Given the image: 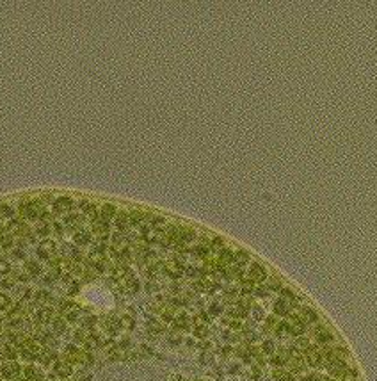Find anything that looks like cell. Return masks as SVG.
I'll return each mask as SVG.
<instances>
[{"label":"cell","instance_id":"8992f818","mask_svg":"<svg viewBox=\"0 0 377 381\" xmlns=\"http://www.w3.org/2000/svg\"><path fill=\"white\" fill-rule=\"evenodd\" d=\"M25 269H27V273L30 274V276H37V274H39V266H37L36 262H27V264H25Z\"/></svg>","mask_w":377,"mask_h":381},{"label":"cell","instance_id":"2e32d148","mask_svg":"<svg viewBox=\"0 0 377 381\" xmlns=\"http://www.w3.org/2000/svg\"><path fill=\"white\" fill-rule=\"evenodd\" d=\"M0 287L2 288H9V287H13V283H11L9 280H2L0 281Z\"/></svg>","mask_w":377,"mask_h":381},{"label":"cell","instance_id":"e0dca14e","mask_svg":"<svg viewBox=\"0 0 377 381\" xmlns=\"http://www.w3.org/2000/svg\"><path fill=\"white\" fill-rule=\"evenodd\" d=\"M231 258H233V257H231V253H229V251H224V253H222V262H229Z\"/></svg>","mask_w":377,"mask_h":381},{"label":"cell","instance_id":"4fadbf2b","mask_svg":"<svg viewBox=\"0 0 377 381\" xmlns=\"http://www.w3.org/2000/svg\"><path fill=\"white\" fill-rule=\"evenodd\" d=\"M57 372L61 374V376H68V374L71 372V369L68 365H59L57 367Z\"/></svg>","mask_w":377,"mask_h":381},{"label":"cell","instance_id":"cb8c5ba5","mask_svg":"<svg viewBox=\"0 0 377 381\" xmlns=\"http://www.w3.org/2000/svg\"><path fill=\"white\" fill-rule=\"evenodd\" d=\"M210 312H212L213 315H215V314H219V306H217V305H213L212 308H210Z\"/></svg>","mask_w":377,"mask_h":381},{"label":"cell","instance_id":"8fae6325","mask_svg":"<svg viewBox=\"0 0 377 381\" xmlns=\"http://www.w3.org/2000/svg\"><path fill=\"white\" fill-rule=\"evenodd\" d=\"M9 271H11V266H9V262H6V260L0 258V274H7Z\"/></svg>","mask_w":377,"mask_h":381},{"label":"cell","instance_id":"d4e9b609","mask_svg":"<svg viewBox=\"0 0 377 381\" xmlns=\"http://www.w3.org/2000/svg\"><path fill=\"white\" fill-rule=\"evenodd\" d=\"M265 351H267V353L272 351V344H270V342H267V344H265Z\"/></svg>","mask_w":377,"mask_h":381},{"label":"cell","instance_id":"277c9868","mask_svg":"<svg viewBox=\"0 0 377 381\" xmlns=\"http://www.w3.org/2000/svg\"><path fill=\"white\" fill-rule=\"evenodd\" d=\"M71 209V200L70 198H59V200H55V203H54V210L55 212H68V210Z\"/></svg>","mask_w":377,"mask_h":381},{"label":"cell","instance_id":"ffe728a7","mask_svg":"<svg viewBox=\"0 0 377 381\" xmlns=\"http://www.w3.org/2000/svg\"><path fill=\"white\" fill-rule=\"evenodd\" d=\"M123 324H125L126 328H134V321H132V319H123Z\"/></svg>","mask_w":377,"mask_h":381},{"label":"cell","instance_id":"7402d4cb","mask_svg":"<svg viewBox=\"0 0 377 381\" xmlns=\"http://www.w3.org/2000/svg\"><path fill=\"white\" fill-rule=\"evenodd\" d=\"M276 310H277V314H285V306H283V303H277V305H276Z\"/></svg>","mask_w":377,"mask_h":381},{"label":"cell","instance_id":"44dd1931","mask_svg":"<svg viewBox=\"0 0 377 381\" xmlns=\"http://www.w3.org/2000/svg\"><path fill=\"white\" fill-rule=\"evenodd\" d=\"M237 260H238L240 264H242V262H246V260H247V257H246V253H238V255H237Z\"/></svg>","mask_w":377,"mask_h":381},{"label":"cell","instance_id":"30bf717a","mask_svg":"<svg viewBox=\"0 0 377 381\" xmlns=\"http://www.w3.org/2000/svg\"><path fill=\"white\" fill-rule=\"evenodd\" d=\"M9 305H11V299H9L6 294H2V292H0V310H6Z\"/></svg>","mask_w":377,"mask_h":381},{"label":"cell","instance_id":"ba28073f","mask_svg":"<svg viewBox=\"0 0 377 381\" xmlns=\"http://www.w3.org/2000/svg\"><path fill=\"white\" fill-rule=\"evenodd\" d=\"M11 246H13V237H11V235H2V237H0V248L9 249Z\"/></svg>","mask_w":377,"mask_h":381},{"label":"cell","instance_id":"52a82bcc","mask_svg":"<svg viewBox=\"0 0 377 381\" xmlns=\"http://www.w3.org/2000/svg\"><path fill=\"white\" fill-rule=\"evenodd\" d=\"M75 242L77 244H87L89 242V233H84V232L75 233Z\"/></svg>","mask_w":377,"mask_h":381},{"label":"cell","instance_id":"3957f363","mask_svg":"<svg viewBox=\"0 0 377 381\" xmlns=\"http://www.w3.org/2000/svg\"><path fill=\"white\" fill-rule=\"evenodd\" d=\"M20 212H21V216L27 217V219H36L39 210H37V207H36V203H21Z\"/></svg>","mask_w":377,"mask_h":381},{"label":"cell","instance_id":"484cf974","mask_svg":"<svg viewBox=\"0 0 377 381\" xmlns=\"http://www.w3.org/2000/svg\"><path fill=\"white\" fill-rule=\"evenodd\" d=\"M2 232H4V226H2V223H0V233H2Z\"/></svg>","mask_w":377,"mask_h":381},{"label":"cell","instance_id":"ac0fdd59","mask_svg":"<svg viewBox=\"0 0 377 381\" xmlns=\"http://www.w3.org/2000/svg\"><path fill=\"white\" fill-rule=\"evenodd\" d=\"M13 255H14V258H23V257H25L21 249H14V251H13Z\"/></svg>","mask_w":377,"mask_h":381},{"label":"cell","instance_id":"603a6c76","mask_svg":"<svg viewBox=\"0 0 377 381\" xmlns=\"http://www.w3.org/2000/svg\"><path fill=\"white\" fill-rule=\"evenodd\" d=\"M85 344H87V347H94V345H96V342H94V338H92V337H89Z\"/></svg>","mask_w":377,"mask_h":381},{"label":"cell","instance_id":"d6986e66","mask_svg":"<svg viewBox=\"0 0 377 381\" xmlns=\"http://www.w3.org/2000/svg\"><path fill=\"white\" fill-rule=\"evenodd\" d=\"M196 335H198V337H205L206 335V328H198V330H196Z\"/></svg>","mask_w":377,"mask_h":381},{"label":"cell","instance_id":"9a60e30c","mask_svg":"<svg viewBox=\"0 0 377 381\" xmlns=\"http://www.w3.org/2000/svg\"><path fill=\"white\" fill-rule=\"evenodd\" d=\"M37 233H39V235H48V228H46V224H39V226H37Z\"/></svg>","mask_w":377,"mask_h":381},{"label":"cell","instance_id":"7c38bea8","mask_svg":"<svg viewBox=\"0 0 377 381\" xmlns=\"http://www.w3.org/2000/svg\"><path fill=\"white\" fill-rule=\"evenodd\" d=\"M36 297H37V301H50L52 297H50L48 292H45V290H39L37 294H36Z\"/></svg>","mask_w":377,"mask_h":381},{"label":"cell","instance_id":"5bb4252c","mask_svg":"<svg viewBox=\"0 0 377 381\" xmlns=\"http://www.w3.org/2000/svg\"><path fill=\"white\" fill-rule=\"evenodd\" d=\"M62 330H64V323L61 319H57L55 323H54V331H55V333H61Z\"/></svg>","mask_w":377,"mask_h":381},{"label":"cell","instance_id":"7a4b0ae2","mask_svg":"<svg viewBox=\"0 0 377 381\" xmlns=\"http://www.w3.org/2000/svg\"><path fill=\"white\" fill-rule=\"evenodd\" d=\"M54 251H55V244H54L52 240H45V242H41V246L37 248V255L45 260H48L50 257L54 255Z\"/></svg>","mask_w":377,"mask_h":381},{"label":"cell","instance_id":"5b68a950","mask_svg":"<svg viewBox=\"0 0 377 381\" xmlns=\"http://www.w3.org/2000/svg\"><path fill=\"white\" fill-rule=\"evenodd\" d=\"M36 319H37L39 323H48L50 319H52V308H41V310H37Z\"/></svg>","mask_w":377,"mask_h":381},{"label":"cell","instance_id":"9c48e42d","mask_svg":"<svg viewBox=\"0 0 377 381\" xmlns=\"http://www.w3.org/2000/svg\"><path fill=\"white\" fill-rule=\"evenodd\" d=\"M0 214L2 216H6V217H11L14 214V210L9 207V205H0Z\"/></svg>","mask_w":377,"mask_h":381},{"label":"cell","instance_id":"6da1fadb","mask_svg":"<svg viewBox=\"0 0 377 381\" xmlns=\"http://www.w3.org/2000/svg\"><path fill=\"white\" fill-rule=\"evenodd\" d=\"M0 372H2V378H4V379H14V378L20 374V365H16V363H6V365H2Z\"/></svg>","mask_w":377,"mask_h":381}]
</instances>
